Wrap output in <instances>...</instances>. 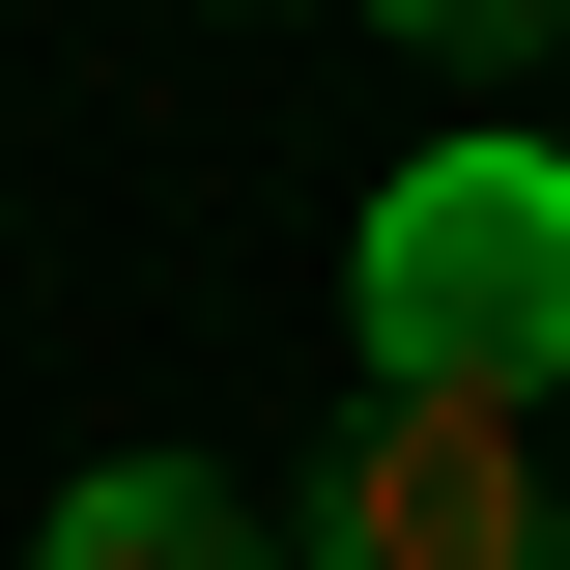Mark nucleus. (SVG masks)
Listing matches in <instances>:
<instances>
[{
	"instance_id": "obj_1",
	"label": "nucleus",
	"mask_w": 570,
	"mask_h": 570,
	"mask_svg": "<svg viewBox=\"0 0 570 570\" xmlns=\"http://www.w3.org/2000/svg\"><path fill=\"white\" fill-rule=\"evenodd\" d=\"M371 371H456V400H542L570 371V171L513 115H456L428 171H371V257H343Z\"/></svg>"
},
{
	"instance_id": "obj_2",
	"label": "nucleus",
	"mask_w": 570,
	"mask_h": 570,
	"mask_svg": "<svg viewBox=\"0 0 570 570\" xmlns=\"http://www.w3.org/2000/svg\"><path fill=\"white\" fill-rule=\"evenodd\" d=\"M285 542H314V570H542L570 513H542V456H513V400L371 371V400H343V456L285 485Z\"/></svg>"
},
{
	"instance_id": "obj_3",
	"label": "nucleus",
	"mask_w": 570,
	"mask_h": 570,
	"mask_svg": "<svg viewBox=\"0 0 570 570\" xmlns=\"http://www.w3.org/2000/svg\"><path fill=\"white\" fill-rule=\"evenodd\" d=\"M29 570H314V542H257L200 456H86V485L29 513Z\"/></svg>"
},
{
	"instance_id": "obj_4",
	"label": "nucleus",
	"mask_w": 570,
	"mask_h": 570,
	"mask_svg": "<svg viewBox=\"0 0 570 570\" xmlns=\"http://www.w3.org/2000/svg\"><path fill=\"white\" fill-rule=\"evenodd\" d=\"M371 29H400V58H456V86H513V58L570 29V0H371Z\"/></svg>"
},
{
	"instance_id": "obj_5",
	"label": "nucleus",
	"mask_w": 570,
	"mask_h": 570,
	"mask_svg": "<svg viewBox=\"0 0 570 570\" xmlns=\"http://www.w3.org/2000/svg\"><path fill=\"white\" fill-rule=\"evenodd\" d=\"M542 570H570V542H542Z\"/></svg>"
}]
</instances>
